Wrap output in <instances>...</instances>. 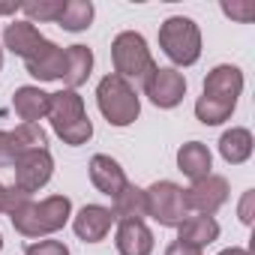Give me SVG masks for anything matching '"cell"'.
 <instances>
[{
    "label": "cell",
    "mask_w": 255,
    "mask_h": 255,
    "mask_svg": "<svg viewBox=\"0 0 255 255\" xmlns=\"http://www.w3.org/2000/svg\"><path fill=\"white\" fill-rule=\"evenodd\" d=\"M48 120L54 135L69 144V147H81L93 138V123L84 111V99L78 96V90H57L51 93V105H48Z\"/></svg>",
    "instance_id": "cell-1"
},
{
    "label": "cell",
    "mask_w": 255,
    "mask_h": 255,
    "mask_svg": "<svg viewBox=\"0 0 255 255\" xmlns=\"http://www.w3.org/2000/svg\"><path fill=\"white\" fill-rule=\"evenodd\" d=\"M12 228L24 237H48L72 219V201L66 195H48L42 201H27L12 216Z\"/></svg>",
    "instance_id": "cell-2"
},
{
    "label": "cell",
    "mask_w": 255,
    "mask_h": 255,
    "mask_svg": "<svg viewBox=\"0 0 255 255\" xmlns=\"http://www.w3.org/2000/svg\"><path fill=\"white\" fill-rule=\"evenodd\" d=\"M96 105L102 111V117L111 123V126H129L138 120L141 114V99L135 93V87L129 81H123L120 75H105L99 84H96Z\"/></svg>",
    "instance_id": "cell-3"
},
{
    "label": "cell",
    "mask_w": 255,
    "mask_h": 255,
    "mask_svg": "<svg viewBox=\"0 0 255 255\" xmlns=\"http://www.w3.org/2000/svg\"><path fill=\"white\" fill-rule=\"evenodd\" d=\"M159 48L177 66H192L201 57V30L186 15H171L159 24Z\"/></svg>",
    "instance_id": "cell-4"
},
{
    "label": "cell",
    "mask_w": 255,
    "mask_h": 255,
    "mask_svg": "<svg viewBox=\"0 0 255 255\" xmlns=\"http://www.w3.org/2000/svg\"><path fill=\"white\" fill-rule=\"evenodd\" d=\"M111 63H114V75H120L123 81H144L156 69V60L147 48V39L135 30H123L114 36Z\"/></svg>",
    "instance_id": "cell-5"
},
{
    "label": "cell",
    "mask_w": 255,
    "mask_h": 255,
    "mask_svg": "<svg viewBox=\"0 0 255 255\" xmlns=\"http://www.w3.org/2000/svg\"><path fill=\"white\" fill-rule=\"evenodd\" d=\"M144 195H147V216L162 228H177L189 213L183 204V186H177L174 180H156L153 186L144 189Z\"/></svg>",
    "instance_id": "cell-6"
},
{
    "label": "cell",
    "mask_w": 255,
    "mask_h": 255,
    "mask_svg": "<svg viewBox=\"0 0 255 255\" xmlns=\"http://www.w3.org/2000/svg\"><path fill=\"white\" fill-rule=\"evenodd\" d=\"M144 96L156 108H177L186 96V78L174 66H156L144 78Z\"/></svg>",
    "instance_id": "cell-7"
},
{
    "label": "cell",
    "mask_w": 255,
    "mask_h": 255,
    "mask_svg": "<svg viewBox=\"0 0 255 255\" xmlns=\"http://www.w3.org/2000/svg\"><path fill=\"white\" fill-rule=\"evenodd\" d=\"M225 201H228V180L222 174H207L201 180H192L189 189H183L186 210L201 216H213L219 207H225Z\"/></svg>",
    "instance_id": "cell-8"
},
{
    "label": "cell",
    "mask_w": 255,
    "mask_h": 255,
    "mask_svg": "<svg viewBox=\"0 0 255 255\" xmlns=\"http://www.w3.org/2000/svg\"><path fill=\"white\" fill-rule=\"evenodd\" d=\"M12 165H15V186L24 189V192H30V195L39 192V189L51 180V174H54V156H51L48 147L27 150V153H21Z\"/></svg>",
    "instance_id": "cell-9"
},
{
    "label": "cell",
    "mask_w": 255,
    "mask_h": 255,
    "mask_svg": "<svg viewBox=\"0 0 255 255\" xmlns=\"http://www.w3.org/2000/svg\"><path fill=\"white\" fill-rule=\"evenodd\" d=\"M48 144V135L42 132L39 123H18L15 129L0 132V165H12L21 153L39 150Z\"/></svg>",
    "instance_id": "cell-10"
},
{
    "label": "cell",
    "mask_w": 255,
    "mask_h": 255,
    "mask_svg": "<svg viewBox=\"0 0 255 255\" xmlns=\"http://www.w3.org/2000/svg\"><path fill=\"white\" fill-rule=\"evenodd\" d=\"M114 213L111 207H102V204H84L75 216H72V231L78 240L84 243H99L108 237L111 225H114Z\"/></svg>",
    "instance_id": "cell-11"
},
{
    "label": "cell",
    "mask_w": 255,
    "mask_h": 255,
    "mask_svg": "<svg viewBox=\"0 0 255 255\" xmlns=\"http://www.w3.org/2000/svg\"><path fill=\"white\" fill-rule=\"evenodd\" d=\"M240 93H243V72H240V66L219 63V66H213L207 72V78H204V96H213V99L237 105Z\"/></svg>",
    "instance_id": "cell-12"
},
{
    "label": "cell",
    "mask_w": 255,
    "mask_h": 255,
    "mask_svg": "<svg viewBox=\"0 0 255 255\" xmlns=\"http://www.w3.org/2000/svg\"><path fill=\"white\" fill-rule=\"evenodd\" d=\"M45 42V36L39 33V27L36 24H30L27 18H12L6 27H3V48H9L15 57H21V60H30L36 51H39V45Z\"/></svg>",
    "instance_id": "cell-13"
},
{
    "label": "cell",
    "mask_w": 255,
    "mask_h": 255,
    "mask_svg": "<svg viewBox=\"0 0 255 255\" xmlns=\"http://www.w3.org/2000/svg\"><path fill=\"white\" fill-rule=\"evenodd\" d=\"M87 174H90V183H93L102 195H108V198H114L126 183H129V180H126V171L120 168V162H117L114 156H108V153L90 156Z\"/></svg>",
    "instance_id": "cell-14"
},
{
    "label": "cell",
    "mask_w": 255,
    "mask_h": 255,
    "mask_svg": "<svg viewBox=\"0 0 255 255\" xmlns=\"http://www.w3.org/2000/svg\"><path fill=\"white\" fill-rule=\"evenodd\" d=\"M114 246L120 255H150L153 252V231L144 219H123L114 231Z\"/></svg>",
    "instance_id": "cell-15"
},
{
    "label": "cell",
    "mask_w": 255,
    "mask_h": 255,
    "mask_svg": "<svg viewBox=\"0 0 255 255\" xmlns=\"http://www.w3.org/2000/svg\"><path fill=\"white\" fill-rule=\"evenodd\" d=\"M24 63H27V72L33 78H39V81H57V78L63 81V75H66V48L45 39L39 45V51Z\"/></svg>",
    "instance_id": "cell-16"
},
{
    "label": "cell",
    "mask_w": 255,
    "mask_h": 255,
    "mask_svg": "<svg viewBox=\"0 0 255 255\" xmlns=\"http://www.w3.org/2000/svg\"><path fill=\"white\" fill-rule=\"evenodd\" d=\"M48 105H51V93H45L36 84H24L12 93V108L21 117V123H36L48 117Z\"/></svg>",
    "instance_id": "cell-17"
},
{
    "label": "cell",
    "mask_w": 255,
    "mask_h": 255,
    "mask_svg": "<svg viewBox=\"0 0 255 255\" xmlns=\"http://www.w3.org/2000/svg\"><path fill=\"white\" fill-rule=\"evenodd\" d=\"M177 240L186 243V246L204 249V246H210V243L219 240V222H216L213 216L192 213V216H186V219L177 225Z\"/></svg>",
    "instance_id": "cell-18"
},
{
    "label": "cell",
    "mask_w": 255,
    "mask_h": 255,
    "mask_svg": "<svg viewBox=\"0 0 255 255\" xmlns=\"http://www.w3.org/2000/svg\"><path fill=\"white\" fill-rule=\"evenodd\" d=\"M177 168L189 177V180H201L207 174H213V153L207 150V144L201 141H186L177 150Z\"/></svg>",
    "instance_id": "cell-19"
},
{
    "label": "cell",
    "mask_w": 255,
    "mask_h": 255,
    "mask_svg": "<svg viewBox=\"0 0 255 255\" xmlns=\"http://www.w3.org/2000/svg\"><path fill=\"white\" fill-rule=\"evenodd\" d=\"M252 150H255V138L246 126H231L219 138V153L228 165H243L252 156Z\"/></svg>",
    "instance_id": "cell-20"
},
{
    "label": "cell",
    "mask_w": 255,
    "mask_h": 255,
    "mask_svg": "<svg viewBox=\"0 0 255 255\" xmlns=\"http://www.w3.org/2000/svg\"><path fill=\"white\" fill-rule=\"evenodd\" d=\"M111 213L117 222L123 219H144L147 216V195L141 186L135 183H126L114 198H111Z\"/></svg>",
    "instance_id": "cell-21"
},
{
    "label": "cell",
    "mask_w": 255,
    "mask_h": 255,
    "mask_svg": "<svg viewBox=\"0 0 255 255\" xmlns=\"http://www.w3.org/2000/svg\"><path fill=\"white\" fill-rule=\"evenodd\" d=\"M93 72V51L87 45H69L66 48V75L63 84L66 90H78Z\"/></svg>",
    "instance_id": "cell-22"
},
{
    "label": "cell",
    "mask_w": 255,
    "mask_h": 255,
    "mask_svg": "<svg viewBox=\"0 0 255 255\" xmlns=\"http://www.w3.org/2000/svg\"><path fill=\"white\" fill-rule=\"evenodd\" d=\"M93 15H96V9H93L90 0H66L57 24L63 30H69V33H81V30H87L93 24Z\"/></svg>",
    "instance_id": "cell-23"
},
{
    "label": "cell",
    "mask_w": 255,
    "mask_h": 255,
    "mask_svg": "<svg viewBox=\"0 0 255 255\" xmlns=\"http://www.w3.org/2000/svg\"><path fill=\"white\" fill-rule=\"evenodd\" d=\"M234 108L237 105H231V102H222V99H213V96H198V102H195V117L204 123V126H219V123H225L231 114H234Z\"/></svg>",
    "instance_id": "cell-24"
},
{
    "label": "cell",
    "mask_w": 255,
    "mask_h": 255,
    "mask_svg": "<svg viewBox=\"0 0 255 255\" xmlns=\"http://www.w3.org/2000/svg\"><path fill=\"white\" fill-rule=\"evenodd\" d=\"M63 3L66 0H27V3H21V12L27 15V21L30 24H42V21H54L57 24V18H60V12H63Z\"/></svg>",
    "instance_id": "cell-25"
},
{
    "label": "cell",
    "mask_w": 255,
    "mask_h": 255,
    "mask_svg": "<svg viewBox=\"0 0 255 255\" xmlns=\"http://www.w3.org/2000/svg\"><path fill=\"white\" fill-rule=\"evenodd\" d=\"M24 255H69V249L60 240H36L24 249Z\"/></svg>",
    "instance_id": "cell-26"
},
{
    "label": "cell",
    "mask_w": 255,
    "mask_h": 255,
    "mask_svg": "<svg viewBox=\"0 0 255 255\" xmlns=\"http://www.w3.org/2000/svg\"><path fill=\"white\" fill-rule=\"evenodd\" d=\"M30 198H33V195H30V192H24V189H18L15 183H12V186H6V204H3V213H9V216H12V213H15L18 207H24Z\"/></svg>",
    "instance_id": "cell-27"
},
{
    "label": "cell",
    "mask_w": 255,
    "mask_h": 255,
    "mask_svg": "<svg viewBox=\"0 0 255 255\" xmlns=\"http://www.w3.org/2000/svg\"><path fill=\"white\" fill-rule=\"evenodd\" d=\"M237 216L243 225H252V216H255V189H246L240 204H237Z\"/></svg>",
    "instance_id": "cell-28"
},
{
    "label": "cell",
    "mask_w": 255,
    "mask_h": 255,
    "mask_svg": "<svg viewBox=\"0 0 255 255\" xmlns=\"http://www.w3.org/2000/svg\"><path fill=\"white\" fill-rule=\"evenodd\" d=\"M222 12H225V15H231V18H240V21H249V18L255 15V9H252L249 3H243V6H234V3H222Z\"/></svg>",
    "instance_id": "cell-29"
},
{
    "label": "cell",
    "mask_w": 255,
    "mask_h": 255,
    "mask_svg": "<svg viewBox=\"0 0 255 255\" xmlns=\"http://www.w3.org/2000/svg\"><path fill=\"white\" fill-rule=\"evenodd\" d=\"M165 255H204V252H201V249H195V246H186V243L174 240V243H168V246H165Z\"/></svg>",
    "instance_id": "cell-30"
},
{
    "label": "cell",
    "mask_w": 255,
    "mask_h": 255,
    "mask_svg": "<svg viewBox=\"0 0 255 255\" xmlns=\"http://www.w3.org/2000/svg\"><path fill=\"white\" fill-rule=\"evenodd\" d=\"M18 9H21V3H0V15H12Z\"/></svg>",
    "instance_id": "cell-31"
},
{
    "label": "cell",
    "mask_w": 255,
    "mask_h": 255,
    "mask_svg": "<svg viewBox=\"0 0 255 255\" xmlns=\"http://www.w3.org/2000/svg\"><path fill=\"white\" fill-rule=\"evenodd\" d=\"M219 255H249V249H243V246H231V249H222Z\"/></svg>",
    "instance_id": "cell-32"
},
{
    "label": "cell",
    "mask_w": 255,
    "mask_h": 255,
    "mask_svg": "<svg viewBox=\"0 0 255 255\" xmlns=\"http://www.w3.org/2000/svg\"><path fill=\"white\" fill-rule=\"evenodd\" d=\"M3 204H6V186L0 183V213H3Z\"/></svg>",
    "instance_id": "cell-33"
},
{
    "label": "cell",
    "mask_w": 255,
    "mask_h": 255,
    "mask_svg": "<svg viewBox=\"0 0 255 255\" xmlns=\"http://www.w3.org/2000/svg\"><path fill=\"white\" fill-rule=\"evenodd\" d=\"M0 69H3V48H0Z\"/></svg>",
    "instance_id": "cell-34"
},
{
    "label": "cell",
    "mask_w": 255,
    "mask_h": 255,
    "mask_svg": "<svg viewBox=\"0 0 255 255\" xmlns=\"http://www.w3.org/2000/svg\"><path fill=\"white\" fill-rule=\"evenodd\" d=\"M0 249H3V234H0Z\"/></svg>",
    "instance_id": "cell-35"
}]
</instances>
